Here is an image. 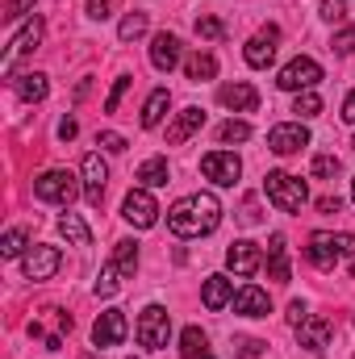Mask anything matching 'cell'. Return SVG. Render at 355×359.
Segmentation results:
<instances>
[{
    "label": "cell",
    "instance_id": "6da1fadb",
    "mask_svg": "<svg viewBox=\"0 0 355 359\" xmlns=\"http://www.w3.org/2000/svg\"><path fill=\"white\" fill-rule=\"evenodd\" d=\"M217 222H222V205H217L213 192H192V196H184V201H176L168 209V226H172V234H180V238L213 234Z\"/></svg>",
    "mask_w": 355,
    "mask_h": 359
},
{
    "label": "cell",
    "instance_id": "7a4b0ae2",
    "mask_svg": "<svg viewBox=\"0 0 355 359\" xmlns=\"http://www.w3.org/2000/svg\"><path fill=\"white\" fill-rule=\"evenodd\" d=\"M305 255H309L314 268L330 271V268H339L343 259H351L355 255V238L351 234H326V230H318V234H309Z\"/></svg>",
    "mask_w": 355,
    "mask_h": 359
},
{
    "label": "cell",
    "instance_id": "3957f363",
    "mask_svg": "<svg viewBox=\"0 0 355 359\" xmlns=\"http://www.w3.org/2000/svg\"><path fill=\"white\" fill-rule=\"evenodd\" d=\"M264 192H267V201H272L280 213H301V205L309 201L305 180L288 176V172H267L264 176Z\"/></svg>",
    "mask_w": 355,
    "mask_h": 359
},
{
    "label": "cell",
    "instance_id": "277c9868",
    "mask_svg": "<svg viewBox=\"0 0 355 359\" xmlns=\"http://www.w3.org/2000/svg\"><path fill=\"white\" fill-rule=\"evenodd\" d=\"M134 339H138L142 347H151V351H163L168 339H172V318H168V309H163V305H147V309L138 313Z\"/></svg>",
    "mask_w": 355,
    "mask_h": 359
},
{
    "label": "cell",
    "instance_id": "5b68a950",
    "mask_svg": "<svg viewBox=\"0 0 355 359\" xmlns=\"http://www.w3.org/2000/svg\"><path fill=\"white\" fill-rule=\"evenodd\" d=\"M34 196L38 201H51V205H72L80 196V180L72 176V172H63V168L42 172V176L34 180Z\"/></svg>",
    "mask_w": 355,
    "mask_h": 359
},
{
    "label": "cell",
    "instance_id": "8992f818",
    "mask_svg": "<svg viewBox=\"0 0 355 359\" xmlns=\"http://www.w3.org/2000/svg\"><path fill=\"white\" fill-rule=\"evenodd\" d=\"M318 80H322V67H318V59H309V55H297V59H293V63H284V72L276 76V88H280V92H309Z\"/></svg>",
    "mask_w": 355,
    "mask_h": 359
},
{
    "label": "cell",
    "instance_id": "52a82bcc",
    "mask_svg": "<svg viewBox=\"0 0 355 359\" xmlns=\"http://www.w3.org/2000/svg\"><path fill=\"white\" fill-rule=\"evenodd\" d=\"M121 217L134 226V230H151L159 222V205L151 196V188H130L126 201H121Z\"/></svg>",
    "mask_w": 355,
    "mask_h": 359
},
{
    "label": "cell",
    "instance_id": "ba28073f",
    "mask_svg": "<svg viewBox=\"0 0 355 359\" xmlns=\"http://www.w3.org/2000/svg\"><path fill=\"white\" fill-rule=\"evenodd\" d=\"M201 172H205V180H213V184H222V188H234L239 176H243V163H239L234 151H209V155L201 159Z\"/></svg>",
    "mask_w": 355,
    "mask_h": 359
},
{
    "label": "cell",
    "instance_id": "9c48e42d",
    "mask_svg": "<svg viewBox=\"0 0 355 359\" xmlns=\"http://www.w3.org/2000/svg\"><path fill=\"white\" fill-rule=\"evenodd\" d=\"M42 34H46L42 17H29V21L17 29V38L8 42V55H4V76H13V63H17L21 55H29V50H38V46H42Z\"/></svg>",
    "mask_w": 355,
    "mask_h": 359
},
{
    "label": "cell",
    "instance_id": "30bf717a",
    "mask_svg": "<svg viewBox=\"0 0 355 359\" xmlns=\"http://www.w3.org/2000/svg\"><path fill=\"white\" fill-rule=\"evenodd\" d=\"M126 334H130V322H126L121 309H105V313L92 322V343H96V347H117Z\"/></svg>",
    "mask_w": 355,
    "mask_h": 359
},
{
    "label": "cell",
    "instance_id": "8fae6325",
    "mask_svg": "<svg viewBox=\"0 0 355 359\" xmlns=\"http://www.w3.org/2000/svg\"><path fill=\"white\" fill-rule=\"evenodd\" d=\"M267 147H272L276 155H297L301 147H309V130H305L301 121H284V126H272V134H267Z\"/></svg>",
    "mask_w": 355,
    "mask_h": 359
},
{
    "label": "cell",
    "instance_id": "7c38bea8",
    "mask_svg": "<svg viewBox=\"0 0 355 359\" xmlns=\"http://www.w3.org/2000/svg\"><path fill=\"white\" fill-rule=\"evenodd\" d=\"M80 172H84V196H88V205L92 209H100V201H105V180H109L105 159H100V155H84Z\"/></svg>",
    "mask_w": 355,
    "mask_h": 359
},
{
    "label": "cell",
    "instance_id": "4fadbf2b",
    "mask_svg": "<svg viewBox=\"0 0 355 359\" xmlns=\"http://www.w3.org/2000/svg\"><path fill=\"white\" fill-rule=\"evenodd\" d=\"M260 264H264V255H260V247H255V243H247V238L230 243V251H226V268L234 271V276H255Z\"/></svg>",
    "mask_w": 355,
    "mask_h": 359
},
{
    "label": "cell",
    "instance_id": "5bb4252c",
    "mask_svg": "<svg viewBox=\"0 0 355 359\" xmlns=\"http://www.w3.org/2000/svg\"><path fill=\"white\" fill-rule=\"evenodd\" d=\"M276 46H280V29H276V25H267V29H260V34L247 42L243 59H247L251 67H267V63L276 59Z\"/></svg>",
    "mask_w": 355,
    "mask_h": 359
},
{
    "label": "cell",
    "instance_id": "9a60e30c",
    "mask_svg": "<svg viewBox=\"0 0 355 359\" xmlns=\"http://www.w3.org/2000/svg\"><path fill=\"white\" fill-rule=\"evenodd\" d=\"M59 247H34L25 259H21V271L29 276V280H51L55 271H59Z\"/></svg>",
    "mask_w": 355,
    "mask_h": 359
},
{
    "label": "cell",
    "instance_id": "2e32d148",
    "mask_svg": "<svg viewBox=\"0 0 355 359\" xmlns=\"http://www.w3.org/2000/svg\"><path fill=\"white\" fill-rule=\"evenodd\" d=\"M330 334H335L330 322H326V318H314V313L297 326V339H301L305 351H326V347H330Z\"/></svg>",
    "mask_w": 355,
    "mask_h": 359
},
{
    "label": "cell",
    "instance_id": "e0dca14e",
    "mask_svg": "<svg viewBox=\"0 0 355 359\" xmlns=\"http://www.w3.org/2000/svg\"><path fill=\"white\" fill-rule=\"evenodd\" d=\"M205 126V113L196 109V104H188V109H180L176 113V121L168 126V147H180V142H188L196 130Z\"/></svg>",
    "mask_w": 355,
    "mask_h": 359
},
{
    "label": "cell",
    "instance_id": "ac0fdd59",
    "mask_svg": "<svg viewBox=\"0 0 355 359\" xmlns=\"http://www.w3.org/2000/svg\"><path fill=\"white\" fill-rule=\"evenodd\" d=\"M234 313H243V318H267V313H272V301H267L264 288L247 284V288L234 292Z\"/></svg>",
    "mask_w": 355,
    "mask_h": 359
},
{
    "label": "cell",
    "instance_id": "d6986e66",
    "mask_svg": "<svg viewBox=\"0 0 355 359\" xmlns=\"http://www.w3.org/2000/svg\"><path fill=\"white\" fill-rule=\"evenodd\" d=\"M217 100H222L226 109H234V113H251V109L260 104V92L251 88V84H243V80H234V84H222Z\"/></svg>",
    "mask_w": 355,
    "mask_h": 359
},
{
    "label": "cell",
    "instance_id": "ffe728a7",
    "mask_svg": "<svg viewBox=\"0 0 355 359\" xmlns=\"http://www.w3.org/2000/svg\"><path fill=\"white\" fill-rule=\"evenodd\" d=\"M151 63H155V72H172L180 63V38L176 34H155V42H151Z\"/></svg>",
    "mask_w": 355,
    "mask_h": 359
},
{
    "label": "cell",
    "instance_id": "44dd1931",
    "mask_svg": "<svg viewBox=\"0 0 355 359\" xmlns=\"http://www.w3.org/2000/svg\"><path fill=\"white\" fill-rule=\"evenodd\" d=\"M267 276L276 280V284H288V243H284V234H272V243H267Z\"/></svg>",
    "mask_w": 355,
    "mask_h": 359
},
{
    "label": "cell",
    "instance_id": "7402d4cb",
    "mask_svg": "<svg viewBox=\"0 0 355 359\" xmlns=\"http://www.w3.org/2000/svg\"><path fill=\"white\" fill-rule=\"evenodd\" d=\"M201 301H205V309H226V305L234 301V280H226V276H209L205 288H201Z\"/></svg>",
    "mask_w": 355,
    "mask_h": 359
},
{
    "label": "cell",
    "instance_id": "603a6c76",
    "mask_svg": "<svg viewBox=\"0 0 355 359\" xmlns=\"http://www.w3.org/2000/svg\"><path fill=\"white\" fill-rule=\"evenodd\" d=\"M13 88H17L21 100H29V104H34V100H46L51 84H46V76H42V72H25V76H17V80H13Z\"/></svg>",
    "mask_w": 355,
    "mask_h": 359
},
{
    "label": "cell",
    "instance_id": "cb8c5ba5",
    "mask_svg": "<svg viewBox=\"0 0 355 359\" xmlns=\"http://www.w3.org/2000/svg\"><path fill=\"white\" fill-rule=\"evenodd\" d=\"M168 104H172V96H168V88H155L151 96H147V104H142V130H155L159 121H163V113H168Z\"/></svg>",
    "mask_w": 355,
    "mask_h": 359
},
{
    "label": "cell",
    "instance_id": "d4e9b609",
    "mask_svg": "<svg viewBox=\"0 0 355 359\" xmlns=\"http://www.w3.org/2000/svg\"><path fill=\"white\" fill-rule=\"evenodd\" d=\"M180 355H184V359H213V351H209V339H205V330L188 326V330L180 334Z\"/></svg>",
    "mask_w": 355,
    "mask_h": 359
},
{
    "label": "cell",
    "instance_id": "484cf974",
    "mask_svg": "<svg viewBox=\"0 0 355 359\" xmlns=\"http://www.w3.org/2000/svg\"><path fill=\"white\" fill-rule=\"evenodd\" d=\"M59 234H63L67 243H76V247H92V230L80 222V213H63V217H59Z\"/></svg>",
    "mask_w": 355,
    "mask_h": 359
},
{
    "label": "cell",
    "instance_id": "4316f807",
    "mask_svg": "<svg viewBox=\"0 0 355 359\" xmlns=\"http://www.w3.org/2000/svg\"><path fill=\"white\" fill-rule=\"evenodd\" d=\"M138 184H142V188H163V184H168V159H163V155H155V159H147V163H142V168H138Z\"/></svg>",
    "mask_w": 355,
    "mask_h": 359
},
{
    "label": "cell",
    "instance_id": "83f0119b",
    "mask_svg": "<svg viewBox=\"0 0 355 359\" xmlns=\"http://www.w3.org/2000/svg\"><path fill=\"white\" fill-rule=\"evenodd\" d=\"M184 72H188V80H192V84L213 80V76H217V59H213V55H205V50H196V55L184 63Z\"/></svg>",
    "mask_w": 355,
    "mask_h": 359
},
{
    "label": "cell",
    "instance_id": "f1b7e54d",
    "mask_svg": "<svg viewBox=\"0 0 355 359\" xmlns=\"http://www.w3.org/2000/svg\"><path fill=\"white\" fill-rule=\"evenodd\" d=\"M117 288H121V268H117V264L109 259V264L100 268V276H96V284H92V292H96V297H113Z\"/></svg>",
    "mask_w": 355,
    "mask_h": 359
},
{
    "label": "cell",
    "instance_id": "f546056e",
    "mask_svg": "<svg viewBox=\"0 0 355 359\" xmlns=\"http://www.w3.org/2000/svg\"><path fill=\"white\" fill-rule=\"evenodd\" d=\"M113 264L121 268V276H134V268H138V243H130V238L117 243L113 247Z\"/></svg>",
    "mask_w": 355,
    "mask_h": 359
},
{
    "label": "cell",
    "instance_id": "4dcf8cb0",
    "mask_svg": "<svg viewBox=\"0 0 355 359\" xmlns=\"http://www.w3.org/2000/svg\"><path fill=\"white\" fill-rule=\"evenodd\" d=\"M147 25H151V21H147V13H130V17L117 25V38H121V42H134V38H142V34H147Z\"/></svg>",
    "mask_w": 355,
    "mask_h": 359
},
{
    "label": "cell",
    "instance_id": "1f68e13d",
    "mask_svg": "<svg viewBox=\"0 0 355 359\" xmlns=\"http://www.w3.org/2000/svg\"><path fill=\"white\" fill-rule=\"evenodd\" d=\"M293 113H301V117H318V113H322V96H318L314 88H309V92H297Z\"/></svg>",
    "mask_w": 355,
    "mask_h": 359
},
{
    "label": "cell",
    "instance_id": "d6a6232c",
    "mask_svg": "<svg viewBox=\"0 0 355 359\" xmlns=\"http://www.w3.org/2000/svg\"><path fill=\"white\" fill-rule=\"evenodd\" d=\"M217 138H222L226 147H230V142H247V138H251V126H247V121H234V117H230V121H226V126L217 130Z\"/></svg>",
    "mask_w": 355,
    "mask_h": 359
},
{
    "label": "cell",
    "instance_id": "836d02e7",
    "mask_svg": "<svg viewBox=\"0 0 355 359\" xmlns=\"http://www.w3.org/2000/svg\"><path fill=\"white\" fill-rule=\"evenodd\" d=\"M25 238H29L25 230H8V234L0 238V255H4V259H17V255L25 251Z\"/></svg>",
    "mask_w": 355,
    "mask_h": 359
},
{
    "label": "cell",
    "instance_id": "e575fe53",
    "mask_svg": "<svg viewBox=\"0 0 355 359\" xmlns=\"http://www.w3.org/2000/svg\"><path fill=\"white\" fill-rule=\"evenodd\" d=\"M196 34H201V38H209V42H217V38L226 34V25H222L217 17H196Z\"/></svg>",
    "mask_w": 355,
    "mask_h": 359
},
{
    "label": "cell",
    "instance_id": "d590c367",
    "mask_svg": "<svg viewBox=\"0 0 355 359\" xmlns=\"http://www.w3.org/2000/svg\"><path fill=\"white\" fill-rule=\"evenodd\" d=\"M314 176L318 180H335L339 176V159H335V155H318V159H314Z\"/></svg>",
    "mask_w": 355,
    "mask_h": 359
},
{
    "label": "cell",
    "instance_id": "8d00e7d4",
    "mask_svg": "<svg viewBox=\"0 0 355 359\" xmlns=\"http://www.w3.org/2000/svg\"><path fill=\"white\" fill-rule=\"evenodd\" d=\"M130 84H134L130 76H117V84H113L109 100H105V113H117V104H121V96H126V88H130Z\"/></svg>",
    "mask_w": 355,
    "mask_h": 359
},
{
    "label": "cell",
    "instance_id": "74e56055",
    "mask_svg": "<svg viewBox=\"0 0 355 359\" xmlns=\"http://www.w3.org/2000/svg\"><path fill=\"white\" fill-rule=\"evenodd\" d=\"M96 147H105V151H126V138L121 134H113V130H105V134H96Z\"/></svg>",
    "mask_w": 355,
    "mask_h": 359
},
{
    "label": "cell",
    "instance_id": "f35d334b",
    "mask_svg": "<svg viewBox=\"0 0 355 359\" xmlns=\"http://www.w3.org/2000/svg\"><path fill=\"white\" fill-rule=\"evenodd\" d=\"M322 17L326 21H343L347 17V0H322Z\"/></svg>",
    "mask_w": 355,
    "mask_h": 359
},
{
    "label": "cell",
    "instance_id": "ab89813d",
    "mask_svg": "<svg viewBox=\"0 0 355 359\" xmlns=\"http://www.w3.org/2000/svg\"><path fill=\"white\" fill-rule=\"evenodd\" d=\"M339 55H355V29H339L335 34V42H330Z\"/></svg>",
    "mask_w": 355,
    "mask_h": 359
},
{
    "label": "cell",
    "instance_id": "60d3db41",
    "mask_svg": "<svg viewBox=\"0 0 355 359\" xmlns=\"http://www.w3.org/2000/svg\"><path fill=\"white\" fill-rule=\"evenodd\" d=\"M34 8V0H4V21H17Z\"/></svg>",
    "mask_w": 355,
    "mask_h": 359
},
{
    "label": "cell",
    "instance_id": "b9f144b4",
    "mask_svg": "<svg viewBox=\"0 0 355 359\" xmlns=\"http://www.w3.org/2000/svg\"><path fill=\"white\" fill-rule=\"evenodd\" d=\"M113 13V0H88V17L92 21H105Z\"/></svg>",
    "mask_w": 355,
    "mask_h": 359
},
{
    "label": "cell",
    "instance_id": "7bdbcfd3",
    "mask_svg": "<svg viewBox=\"0 0 355 359\" xmlns=\"http://www.w3.org/2000/svg\"><path fill=\"white\" fill-rule=\"evenodd\" d=\"M309 313H305V301H288V326H301Z\"/></svg>",
    "mask_w": 355,
    "mask_h": 359
},
{
    "label": "cell",
    "instance_id": "ee69618b",
    "mask_svg": "<svg viewBox=\"0 0 355 359\" xmlns=\"http://www.w3.org/2000/svg\"><path fill=\"white\" fill-rule=\"evenodd\" d=\"M260 351H264V343H260V339H243V343H239V355H243V359H255Z\"/></svg>",
    "mask_w": 355,
    "mask_h": 359
},
{
    "label": "cell",
    "instance_id": "f6af8a7d",
    "mask_svg": "<svg viewBox=\"0 0 355 359\" xmlns=\"http://www.w3.org/2000/svg\"><path fill=\"white\" fill-rule=\"evenodd\" d=\"M76 134H80V126H76V117H63V121H59V138H63V142H72Z\"/></svg>",
    "mask_w": 355,
    "mask_h": 359
},
{
    "label": "cell",
    "instance_id": "bcb514c9",
    "mask_svg": "<svg viewBox=\"0 0 355 359\" xmlns=\"http://www.w3.org/2000/svg\"><path fill=\"white\" fill-rule=\"evenodd\" d=\"M243 222H247V226L260 222V205H255V201H243Z\"/></svg>",
    "mask_w": 355,
    "mask_h": 359
},
{
    "label": "cell",
    "instance_id": "7dc6e473",
    "mask_svg": "<svg viewBox=\"0 0 355 359\" xmlns=\"http://www.w3.org/2000/svg\"><path fill=\"white\" fill-rule=\"evenodd\" d=\"M318 209H322V213H339V209H343V201H339V196H322V201H318Z\"/></svg>",
    "mask_w": 355,
    "mask_h": 359
},
{
    "label": "cell",
    "instance_id": "c3c4849f",
    "mask_svg": "<svg viewBox=\"0 0 355 359\" xmlns=\"http://www.w3.org/2000/svg\"><path fill=\"white\" fill-rule=\"evenodd\" d=\"M343 121H347V126H355V92L343 100Z\"/></svg>",
    "mask_w": 355,
    "mask_h": 359
},
{
    "label": "cell",
    "instance_id": "681fc988",
    "mask_svg": "<svg viewBox=\"0 0 355 359\" xmlns=\"http://www.w3.org/2000/svg\"><path fill=\"white\" fill-rule=\"evenodd\" d=\"M351 201H355V180H351Z\"/></svg>",
    "mask_w": 355,
    "mask_h": 359
},
{
    "label": "cell",
    "instance_id": "f907efd6",
    "mask_svg": "<svg viewBox=\"0 0 355 359\" xmlns=\"http://www.w3.org/2000/svg\"><path fill=\"white\" fill-rule=\"evenodd\" d=\"M351 147H355V142H351Z\"/></svg>",
    "mask_w": 355,
    "mask_h": 359
},
{
    "label": "cell",
    "instance_id": "816d5d0a",
    "mask_svg": "<svg viewBox=\"0 0 355 359\" xmlns=\"http://www.w3.org/2000/svg\"><path fill=\"white\" fill-rule=\"evenodd\" d=\"M351 359H355V355H351Z\"/></svg>",
    "mask_w": 355,
    "mask_h": 359
}]
</instances>
